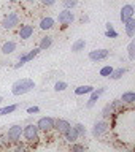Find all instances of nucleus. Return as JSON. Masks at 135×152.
<instances>
[{
	"label": "nucleus",
	"mask_w": 135,
	"mask_h": 152,
	"mask_svg": "<svg viewBox=\"0 0 135 152\" xmlns=\"http://www.w3.org/2000/svg\"><path fill=\"white\" fill-rule=\"evenodd\" d=\"M33 89H35V81L30 79V78H22V79H18L13 83L11 94L16 95V97H21V95H26L29 92H32Z\"/></svg>",
	"instance_id": "1"
},
{
	"label": "nucleus",
	"mask_w": 135,
	"mask_h": 152,
	"mask_svg": "<svg viewBox=\"0 0 135 152\" xmlns=\"http://www.w3.org/2000/svg\"><path fill=\"white\" fill-rule=\"evenodd\" d=\"M22 140L27 144H37L40 141V130H38L37 124L29 122L26 125H22Z\"/></svg>",
	"instance_id": "2"
},
{
	"label": "nucleus",
	"mask_w": 135,
	"mask_h": 152,
	"mask_svg": "<svg viewBox=\"0 0 135 152\" xmlns=\"http://www.w3.org/2000/svg\"><path fill=\"white\" fill-rule=\"evenodd\" d=\"M19 21L21 19H19L18 11H8L2 19V28H5V30H13V28H16L19 26Z\"/></svg>",
	"instance_id": "3"
},
{
	"label": "nucleus",
	"mask_w": 135,
	"mask_h": 152,
	"mask_svg": "<svg viewBox=\"0 0 135 152\" xmlns=\"http://www.w3.org/2000/svg\"><path fill=\"white\" fill-rule=\"evenodd\" d=\"M38 54H40V48H38V46L33 48V49H30V51H27V52H22V54L18 57V62L13 65V68H16V70L21 68V66H24L26 64H29L30 60H33Z\"/></svg>",
	"instance_id": "4"
},
{
	"label": "nucleus",
	"mask_w": 135,
	"mask_h": 152,
	"mask_svg": "<svg viewBox=\"0 0 135 152\" xmlns=\"http://www.w3.org/2000/svg\"><path fill=\"white\" fill-rule=\"evenodd\" d=\"M5 135H7L8 141L11 142V146L16 144L18 141L22 140V125L21 124H13L11 127H8V130H7Z\"/></svg>",
	"instance_id": "5"
},
{
	"label": "nucleus",
	"mask_w": 135,
	"mask_h": 152,
	"mask_svg": "<svg viewBox=\"0 0 135 152\" xmlns=\"http://www.w3.org/2000/svg\"><path fill=\"white\" fill-rule=\"evenodd\" d=\"M35 124H37L40 133H49L54 130V117H51V116H43Z\"/></svg>",
	"instance_id": "6"
},
{
	"label": "nucleus",
	"mask_w": 135,
	"mask_h": 152,
	"mask_svg": "<svg viewBox=\"0 0 135 152\" xmlns=\"http://www.w3.org/2000/svg\"><path fill=\"white\" fill-rule=\"evenodd\" d=\"M108 130H110V124L107 122V119H102V121H97L92 125L91 135H92L94 138H100V136H103Z\"/></svg>",
	"instance_id": "7"
},
{
	"label": "nucleus",
	"mask_w": 135,
	"mask_h": 152,
	"mask_svg": "<svg viewBox=\"0 0 135 152\" xmlns=\"http://www.w3.org/2000/svg\"><path fill=\"white\" fill-rule=\"evenodd\" d=\"M75 13H73V10H67V8H64L62 11H59V14H57V19L56 21L60 24V26H67L69 27L72 22L75 21Z\"/></svg>",
	"instance_id": "8"
},
{
	"label": "nucleus",
	"mask_w": 135,
	"mask_h": 152,
	"mask_svg": "<svg viewBox=\"0 0 135 152\" xmlns=\"http://www.w3.org/2000/svg\"><path fill=\"white\" fill-rule=\"evenodd\" d=\"M89 60L91 62H102V60H107L108 57H110V49H105V48H102V49H92V51H89Z\"/></svg>",
	"instance_id": "9"
},
{
	"label": "nucleus",
	"mask_w": 135,
	"mask_h": 152,
	"mask_svg": "<svg viewBox=\"0 0 135 152\" xmlns=\"http://www.w3.org/2000/svg\"><path fill=\"white\" fill-rule=\"evenodd\" d=\"M135 16V8L132 3H126L121 7V11H119V21H121L122 24L129 21V19H132Z\"/></svg>",
	"instance_id": "10"
},
{
	"label": "nucleus",
	"mask_w": 135,
	"mask_h": 152,
	"mask_svg": "<svg viewBox=\"0 0 135 152\" xmlns=\"http://www.w3.org/2000/svg\"><path fill=\"white\" fill-rule=\"evenodd\" d=\"M105 94V87H97V89H92V92L89 94V100L86 102V108L91 109V108H94L95 106V103L99 102V98L102 97V95Z\"/></svg>",
	"instance_id": "11"
},
{
	"label": "nucleus",
	"mask_w": 135,
	"mask_h": 152,
	"mask_svg": "<svg viewBox=\"0 0 135 152\" xmlns=\"http://www.w3.org/2000/svg\"><path fill=\"white\" fill-rule=\"evenodd\" d=\"M33 32H35V28H33L32 24H21L18 30V37L21 40H29V38L33 37Z\"/></svg>",
	"instance_id": "12"
},
{
	"label": "nucleus",
	"mask_w": 135,
	"mask_h": 152,
	"mask_svg": "<svg viewBox=\"0 0 135 152\" xmlns=\"http://www.w3.org/2000/svg\"><path fill=\"white\" fill-rule=\"evenodd\" d=\"M70 127H72V124L67 121V119H64V117H57V119H54V130L59 133V135H64V133L69 130Z\"/></svg>",
	"instance_id": "13"
},
{
	"label": "nucleus",
	"mask_w": 135,
	"mask_h": 152,
	"mask_svg": "<svg viewBox=\"0 0 135 152\" xmlns=\"http://www.w3.org/2000/svg\"><path fill=\"white\" fill-rule=\"evenodd\" d=\"M16 48H18L16 41H14V40H8V41H5L3 45H0V54L10 56V54H13V52L16 51Z\"/></svg>",
	"instance_id": "14"
},
{
	"label": "nucleus",
	"mask_w": 135,
	"mask_h": 152,
	"mask_svg": "<svg viewBox=\"0 0 135 152\" xmlns=\"http://www.w3.org/2000/svg\"><path fill=\"white\" fill-rule=\"evenodd\" d=\"M54 26H56V19L52 18V16H45V18L40 19L38 28H40V30H43V32H46V30H51Z\"/></svg>",
	"instance_id": "15"
},
{
	"label": "nucleus",
	"mask_w": 135,
	"mask_h": 152,
	"mask_svg": "<svg viewBox=\"0 0 135 152\" xmlns=\"http://www.w3.org/2000/svg\"><path fill=\"white\" fill-rule=\"evenodd\" d=\"M119 100H121V103L124 106H134L135 104V92L134 90H126V92H122Z\"/></svg>",
	"instance_id": "16"
},
{
	"label": "nucleus",
	"mask_w": 135,
	"mask_h": 152,
	"mask_svg": "<svg viewBox=\"0 0 135 152\" xmlns=\"http://www.w3.org/2000/svg\"><path fill=\"white\" fill-rule=\"evenodd\" d=\"M122 26H124V32H126V35H127L129 38H134V37H135V18L126 21Z\"/></svg>",
	"instance_id": "17"
},
{
	"label": "nucleus",
	"mask_w": 135,
	"mask_h": 152,
	"mask_svg": "<svg viewBox=\"0 0 135 152\" xmlns=\"http://www.w3.org/2000/svg\"><path fill=\"white\" fill-rule=\"evenodd\" d=\"M129 71V68L127 66H119V68H113V71H111V75L108 76L110 79H113V81H118V79H121L124 75H126Z\"/></svg>",
	"instance_id": "18"
},
{
	"label": "nucleus",
	"mask_w": 135,
	"mask_h": 152,
	"mask_svg": "<svg viewBox=\"0 0 135 152\" xmlns=\"http://www.w3.org/2000/svg\"><path fill=\"white\" fill-rule=\"evenodd\" d=\"M52 46V37L51 35H45L40 38V43H38V48H40V51H46L49 49Z\"/></svg>",
	"instance_id": "19"
},
{
	"label": "nucleus",
	"mask_w": 135,
	"mask_h": 152,
	"mask_svg": "<svg viewBox=\"0 0 135 152\" xmlns=\"http://www.w3.org/2000/svg\"><path fill=\"white\" fill-rule=\"evenodd\" d=\"M84 48H86V40H83V38H78L72 43V52H75V54L84 51Z\"/></svg>",
	"instance_id": "20"
},
{
	"label": "nucleus",
	"mask_w": 135,
	"mask_h": 152,
	"mask_svg": "<svg viewBox=\"0 0 135 152\" xmlns=\"http://www.w3.org/2000/svg\"><path fill=\"white\" fill-rule=\"evenodd\" d=\"M62 136H64V140L69 142V144H72V142H75V141H78V140H80V138L76 136V133H75V130H73V127H70L69 130H67Z\"/></svg>",
	"instance_id": "21"
},
{
	"label": "nucleus",
	"mask_w": 135,
	"mask_h": 152,
	"mask_svg": "<svg viewBox=\"0 0 135 152\" xmlns=\"http://www.w3.org/2000/svg\"><path fill=\"white\" fill-rule=\"evenodd\" d=\"M92 86L89 84H84V86H78V87L75 89V95H78V97H81V95H89L91 92H92Z\"/></svg>",
	"instance_id": "22"
},
{
	"label": "nucleus",
	"mask_w": 135,
	"mask_h": 152,
	"mask_svg": "<svg viewBox=\"0 0 135 152\" xmlns=\"http://www.w3.org/2000/svg\"><path fill=\"white\" fill-rule=\"evenodd\" d=\"M114 113H116V111H114V108H113L111 102L107 103V104H105V106L102 108V117H103V119H110ZM116 114H118V113H116Z\"/></svg>",
	"instance_id": "23"
},
{
	"label": "nucleus",
	"mask_w": 135,
	"mask_h": 152,
	"mask_svg": "<svg viewBox=\"0 0 135 152\" xmlns=\"http://www.w3.org/2000/svg\"><path fill=\"white\" fill-rule=\"evenodd\" d=\"M118 35H119V33L114 30V26L111 22L105 24V37H107V38H118Z\"/></svg>",
	"instance_id": "24"
},
{
	"label": "nucleus",
	"mask_w": 135,
	"mask_h": 152,
	"mask_svg": "<svg viewBox=\"0 0 135 152\" xmlns=\"http://www.w3.org/2000/svg\"><path fill=\"white\" fill-rule=\"evenodd\" d=\"M73 130H75V133H76V136H78V138H86V135H88V130H86V127L81 122L75 124Z\"/></svg>",
	"instance_id": "25"
},
{
	"label": "nucleus",
	"mask_w": 135,
	"mask_h": 152,
	"mask_svg": "<svg viewBox=\"0 0 135 152\" xmlns=\"http://www.w3.org/2000/svg\"><path fill=\"white\" fill-rule=\"evenodd\" d=\"M18 108H19V104H7V106H2L0 108V116H8V114L16 111Z\"/></svg>",
	"instance_id": "26"
},
{
	"label": "nucleus",
	"mask_w": 135,
	"mask_h": 152,
	"mask_svg": "<svg viewBox=\"0 0 135 152\" xmlns=\"http://www.w3.org/2000/svg\"><path fill=\"white\" fill-rule=\"evenodd\" d=\"M127 60H135V40L132 38L131 43L127 45Z\"/></svg>",
	"instance_id": "27"
},
{
	"label": "nucleus",
	"mask_w": 135,
	"mask_h": 152,
	"mask_svg": "<svg viewBox=\"0 0 135 152\" xmlns=\"http://www.w3.org/2000/svg\"><path fill=\"white\" fill-rule=\"evenodd\" d=\"M111 71H113V66H111V65H103L102 68H100L99 75L103 76V78H108V76L111 75Z\"/></svg>",
	"instance_id": "28"
},
{
	"label": "nucleus",
	"mask_w": 135,
	"mask_h": 152,
	"mask_svg": "<svg viewBox=\"0 0 135 152\" xmlns=\"http://www.w3.org/2000/svg\"><path fill=\"white\" fill-rule=\"evenodd\" d=\"M62 7L67 10H73L78 7V0H62Z\"/></svg>",
	"instance_id": "29"
},
{
	"label": "nucleus",
	"mask_w": 135,
	"mask_h": 152,
	"mask_svg": "<svg viewBox=\"0 0 135 152\" xmlns=\"http://www.w3.org/2000/svg\"><path fill=\"white\" fill-rule=\"evenodd\" d=\"M70 151L72 152H83V151H86V146L80 144L78 141H75V142H72V144H70Z\"/></svg>",
	"instance_id": "30"
},
{
	"label": "nucleus",
	"mask_w": 135,
	"mask_h": 152,
	"mask_svg": "<svg viewBox=\"0 0 135 152\" xmlns=\"http://www.w3.org/2000/svg\"><path fill=\"white\" fill-rule=\"evenodd\" d=\"M67 87H69V84H67L65 81H56L54 83V90L56 92H64Z\"/></svg>",
	"instance_id": "31"
},
{
	"label": "nucleus",
	"mask_w": 135,
	"mask_h": 152,
	"mask_svg": "<svg viewBox=\"0 0 135 152\" xmlns=\"http://www.w3.org/2000/svg\"><path fill=\"white\" fill-rule=\"evenodd\" d=\"M11 147V142L8 141L7 135H0V149H10Z\"/></svg>",
	"instance_id": "32"
},
{
	"label": "nucleus",
	"mask_w": 135,
	"mask_h": 152,
	"mask_svg": "<svg viewBox=\"0 0 135 152\" xmlns=\"http://www.w3.org/2000/svg\"><path fill=\"white\" fill-rule=\"evenodd\" d=\"M13 146H14L13 149L16 151V152H24V151L27 149V146H26V144H24V142H22V140H21V141H18L16 144H13Z\"/></svg>",
	"instance_id": "33"
},
{
	"label": "nucleus",
	"mask_w": 135,
	"mask_h": 152,
	"mask_svg": "<svg viewBox=\"0 0 135 152\" xmlns=\"http://www.w3.org/2000/svg\"><path fill=\"white\" fill-rule=\"evenodd\" d=\"M38 2L41 3V7H45V8H49V7H54L57 0H38Z\"/></svg>",
	"instance_id": "34"
},
{
	"label": "nucleus",
	"mask_w": 135,
	"mask_h": 152,
	"mask_svg": "<svg viewBox=\"0 0 135 152\" xmlns=\"http://www.w3.org/2000/svg\"><path fill=\"white\" fill-rule=\"evenodd\" d=\"M26 113L30 114V116H33V114H38V113H40V108H38V106H29V108L26 109Z\"/></svg>",
	"instance_id": "35"
},
{
	"label": "nucleus",
	"mask_w": 135,
	"mask_h": 152,
	"mask_svg": "<svg viewBox=\"0 0 135 152\" xmlns=\"http://www.w3.org/2000/svg\"><path fill=\"white\" fill-rule=\"evenodd\" d=\"M81 22H89V16H88V14H83V16H81Z\"/></svg>",
	"instance_id": "36"
},
{
	"label": "nucleus",
	"mask_w": 135,
	"mask_h": 152,
	"mask_svg": "<svg viewBox=\"0 0 135 152\" xmlns=\"http://www.w3.org/2000/svg\"><path fill=\"white\" fill-rule=\"evenodd\" d=\"M24 2H26V3H37L38 0H24Z\"/></svg>",
	"instance_id": "37"
},
{
	"label": "nucleus",
	"mask_w": 135,
	"mask_h": 152,
	"mask_svg": "<svg viewBox=\"0 0 135 152\" xmlns=\"http://www.w3.org/2000/svg\"><path fill=\"white\" fill-rule=\"evenodd\" d=\"M10 2H11V3H18L19 0H10Z\"/></svg>",
	"instance_id": "38"
},
{
	"label": "nucleus",
	"mask_w": 135,
	"mask_h": 152,
	"mask_svg": "<svg viewBox=\"0 0 135 152\" xmlns=\"http://www.w3.org/2000/svg\"><path fill=\"white\" fill-rule=\"evenodd\" d=\"M0 102H3V98H2V97H0Z\"/></svg>",
	"instance_id": "39"
}]
</instances>
